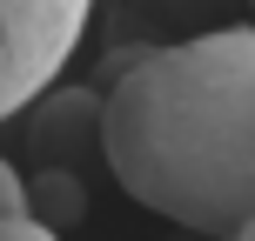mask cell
Wrapping results in <instances>:
<instances>
[{
	"instance_id": "obj_1",
	"label": "cell",
	"mask_w": 255,
	"mask_h": 241,
	"mask_svg": "<svg viewBox=\"0 0 255 241\" xmlns=\"http://www.w3.org/2000/svg\"><path fill=\"white\" fill-rule=\"evenodd\" d=\"M101 161L148 215L255 241V27L134 54L101 94Z\"/></svg>"
},
{
	"instance_id": "obj_5",
	"label": "cell",
	"mask_w": 255,
	"mask_h": 241,
	"mask_svg": "<svg viewBox=\"0 0 255 241\" xmlns=\"http://www.w3.org/2000/svg\"><path fill=\"white\" fill-rule=\"evenodd\" d=\"M0 215H27V181L13 174V161H0Z\"/></svg>"
},
{
	"instance_id": "obj_2",
	"label": "cell",
	"mask_w": 255,
	"mask_h": 241,
	"mask_svg": "<svg viewBox=\"0 0 255 241\" xmlns=\"http://www.w3.org/2000/svg\"><path fill=\"white\" fill-rule=\"evenodd\" d=\"M88 13L94 0H0V121L47 94Z\"/></svg>"
},
{
	"instance_id": "obj_4",
	"label": "cell",
	"mask_w": 255,
	"mask_h": 241,
	"mask_svg": "<svg viewBox=\"0 0 255 241\" xmlns=\"http://www.w3.org/2000/svg\"><path fill=\"white\" fill-rule=\"evenodd\" d=\"M0 241H61V235L40 228L34 215H0Z\"/></svg>"
},
{
	"instance_id": "obj_6",
	"label": "cell",
	"mask_w": 255,
	"mask_h": 241,
	"mask_svg": "<svg viewBox=\"0 0 255 241\" xmlns=\"http://www.w3.org/2000/svg\"><path fill=\"white\" fill-rule=\"evenodd\" d=\"M249 7H255V0H249Z\"/></svg>"
},
{
	"instance_id": "obj_3",
	"label": "cell",
	"mask_w": 255,
	"mask_h": 241,
	"mask_svg": "<svg viewBox=\"0 0 255 241\" xmlns=\"http://www.w3.org/2000/svg\"><path fill=\"white\" fill-rule=\"evenodd\" d=\"M34 121H27V141L34 154L54 167V174H74L94 148H101V94L94 87H61V94H40Z\"/></svg>"
}]
</instances>
